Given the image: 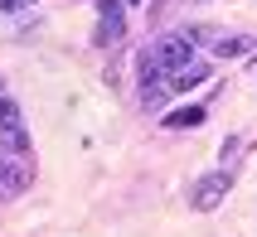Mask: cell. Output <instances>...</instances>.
Here are the masks:
<instances>
[{"mask_svg":"<svg viewBox=\"0 0 257 237\" xmlns=\"http://www.w3.org/2000/svg\"><path fill=\"white\" fill-rule=\"evenodd\" d=\"M228 189H233V169H214V174H204L199 184H194V194H189V203L199 213H214L223 198H228Z\"/></svg>","mask_w":257,"mask_h":237,"instance_id":"277c9868","label":"cell"},{"mask_svg":"<svg viewBox=\"0 0 257 237\" xmlns=\"http://www.w3.org/2000/svg\"><path fill=\"white\" fill-rule=\"evenodd\" d=\"M97 49H112V44L126 39V10H121V0H97Z\"/></svg>","mask_w":257,"mask_h":237,"instance_id":"3957f363","label":"cell"},{"mask_svg":"<svg viewBox=\"0 0 257 237\" xmlns=\"http://www.w3.org/2000/svg\"><path fill=\"white\" fill-rule=\"evenodd\" d=\"M15 10H34V0H0V15H15Z\"/></svg>","mask_w":257,"mask_h":237,"instance_id":"52a82bcc","label":"cell"},{"mask_svg":"<svg viewBox=\"0 0 257 237\" xmlns=\"http://www.w3.org/2000/svg\"><path fill=\"white\" fill-rule=\"evenodd\" d=\"M209 78H214V63H209V58H194V63H185V68L165 73V92L180 97V92H189V87H204Z\"/></svg>","mask_w":257,"mask_h":237,"instance_id":"5b68a950","label":"cell"},{"mask_svg":"<svg viewBox=\"0 0 257 237\" xmlns=\"http://www.w3.org/2000/svg\"><path fill=\"white\" fill-rule=\"evenodd\" d=\"M0 155H29V126L15 97L0 102Z\"/></svg>","mask_w":257,"mask_h":237,"instance_id":"6da1fadb","label":"cell"},{"mask_svg":"<svg viewBox=\"0 0 257 237\" xmlns=\"http://www.w3.org/2000/svg\"><path fill=\"white\" fill-rule=\"evenodd\" d=\"M34 184V155H0V203L20 198Z\"/></svg>","mask_w":257,"mask_h":237,"instance_id":"7a4b0ae2","label":"cell"},{"mask_svg":"<svg viewBox=\"0 0 257 237\" xmlns=\"http://www.w3.org/2000/svg\"><path fill=\"white\" fill-rule=\"evenodd\" d=\"M0 102H5V87H0Z\"/></svg>","mask_w":257,"mask_h":237,"instance_id":"ba28073f","label":"cell"},{"mask_svg":"<svg viewBox=\"0 0 257 237\" xmlns=\"http://www.w3.org/2000/svg\"><path fill=\"white\" fill-rule=\"evenodd\" d=\"M209 121V107L204 102H194V107H185V112H165V131H194V126Z\"/></svg>","mask_w":257,"mask_h":237,"instance_id":"8992f818","label":"cell"}]
</instances>
